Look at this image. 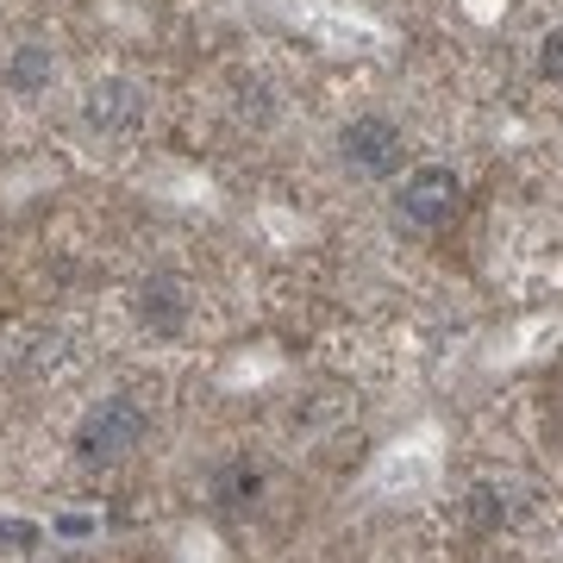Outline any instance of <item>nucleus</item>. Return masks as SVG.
Listing matches in <instances>:
<instances>
[{
	"instance_id": "nucleus-1",
	"label": "nucleus",
	"mask_w": 563,
	"mask_h": 563,
	"mask_svg": "<svg viewBox=\"0 0 563 563\" xmlns=\"http://www.w3.org/2000/svg\"><path fill=\"white\" fill-rule=\"evenodd\" d=\"M144 444V407L139 401H101L76 432V457L81 463H120Z\"/></svg>"
},
{
	"instance_id": "nucleus-2",
	"label": "nucleus",
	"mask_w": 563,
	"mask_h": 563,
	"mask_svg": "<svg viewBox=\"0 0 563 563\" xmlns=\"http://www.w3.org/2000/svg\"><path fill=\"white\" fill-rule=\"evenodd\" d=\"M463 207V181L451 176V169H439V163H426V169H413L401 188V220L413 225V232H439V225L457 220Z\"/></svg>"
},
{
	"instance_id": "nucleus-3",
	"label": "nucleus",
	"mask_w": 563,
	"mask_h": 563,
	"mask_svg": "<svg viewBox=\"0 0 563 563\" xmlns=\"http://www.w3.org/2000/svg\"><path fill=\"white\" fill-rule=\"evenodd\" d=\"M339 151L357 176H395L401 169V125L383 120V113H363L339 132Z\"/></svg>"
},
{
	"instance_id": "nucleus-4",
	"label": "nucleus",
	"mask_w": 563,
	"mask_h": 563,
	"mask_svg": "<svg viewBox=\"0 0 563 563\" xmlns=\"http://www.w3.org/2000/svg\"><path fill=\"white\" fill-rule=\"evenodd\" d=\"M81 113H88V125H101V132H132L139 113H144V101H139L132 81H95Z\"/></svg>"
},
{
	"instance_id": "nucleus-5",
	"label": "nucleus",
	"mask_w": 563,
	"mask_h": 563,
	"mask_svg": "<svg viewBox=\"0 0 563 563\" xmlns=\"http://www.w3.org/2000/svg\"><path fill=\"white\" fill-rule=\"evenodd\" d=\"M139 320L151 325V332H181V320H188V301H181V282L176 276H151L139 282Z\"/></svg>"
},
{
	"instance_id": "nucleus-6",
	"label": "nucleus",
	"mask_w": 563,
	"mask_h": 563,
	"mask_svg": "<svg viewBox=\"0 0 563 563\" xmlns=\"http://www.w3.org/2000/svg\"><path fill=\"white\" fill-rule=\"evenodd\" d=\"M263 495V470L251 457L225 463L220 476H213V501H220V514H244V507H257Z\"/></svg>"
},
{
	"instance_id": "nucleus-7",
	"label": "nucleus",
	"mask_w": 563,
	"mask_h": 563,
	"mask_svg": "<svg viewBox=\"0 0 563 563\" xmlns=\"http://www.w3.org/2000/svg\"><path fill=\"white\" fill-rule=\"evenodd\" d=\"M51 76H57V63H51L44 44H20L13 63H7V88L13 95H38V88H51Z\"/></svg>"
},
{
	"instance_id": "nucleus-8",
	"label": "nucleus",
	"mask_w": 563,
	"mask_h": 563,
	"mask_svg": "<svg viewBox=\"0 0 563 563\" xmlns=\"http://www.w3.org/2000/svg\"><path fill=\"white\" fill-rule=\"evenodd\" d=\"M539 76H544V81H563V25H558V32H544V44H539Z\"/></svg>"
},
{
	"instance_id": "nucleus-9",
	"label": "nucleus",
	"mask_w": 563,
	"mask_h": 563,
	"mask_svg": "<svg viewBox=\"0 0 563 563\" xmlns=\"http://www.w3.org/2000/svg\"><path fill=\"white\" fill-rule=\"evenodd\" d=\"M0 544H38V526H20V520H7V526H0Z\"/></svg>"
}]
</instances>
